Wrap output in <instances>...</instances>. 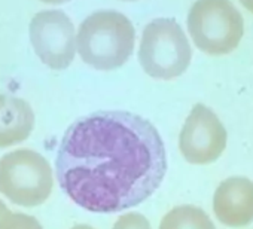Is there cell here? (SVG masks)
<instances>
[{"instance_id": "cell-15", "label": "cell", "mask_w": 253, "mask_h": 229, "mask_svg": "<svg viewBox=\"0 0 253 229\" xmlns=\"http://www.w3.org/2000/svg\"><path fill=\"white\" fill-rule=\"evenodd\" d=\"M43 3H49V5H61V3H66L69 0H41Z\"/></svg>"}, {"instance_id": "cell-7", "label": "cell", "mask_w": 253, "mask_h": 229, "mask_svg": "<svg viewBox=\"0 0 253 229\" xmlns=\"http://www.w3.org/2000/svg\"><path fill=\"white\" fill-rule=\"evenodd\" d=\"M30 40L38 57L49 69L63 70L75 58V27L63 11L36 14L30 23Z\"/></svg>"}, {"instance_id": "cell-13", "label": "cell", "mask_w": 253, "mask_h": 229, "mask_svg": "<svg viewBox=\"0 0 253 229\" xmlns=\"http://www.w3.org/2000/svg\"><path fill=\"white\" fill-rule=\"evenodd\" d=\"M9 213V208L2 202V201H0V222H2L3 220V217L6 216Z\"/></svg>"}, {"instance_id": "cell-9", "label": "cell", "mask_w": 253, "mask_h": 229, "mask_svg": "<svg viewBox=\"0 0 253 229\" xmlns=\"http://www.w3.org/2000/svg\"><path fill=\"white\" fill-rule=\"evenodd\" d=\"M35 127L32 106L18 97L0 94V149L29 139Z\"/></svg>"}, {"instance_id": "cell-16", "label": "cell", "mask_w": 253, "mask_h": 229, "mask_svg": "<svg viewBox=\"0 0 253 229\" xmlns=\"http://www.w3.org/2000/svg\"><path fill=\"white\" fill-rule=\"evenodd\" d=\"M72 229H94V228L89 226V225H76V226H73Z\"/></svg>"}, {"instance_id": "cell-3", "label": "cell", "mask_w": 253, "mask_h": 229, "mask_svg": "<svg viewBox=\"0 0 253 229\" xmlns=\"http://www.w3.org/2000/svg\"><path fill=\"white\" fill-rule=\"evenodd\" d=\"M49 162L36 151L17 149L0 158V193L21 207H38L52 193Z\"/></svg>"}, {"instance_id": "cell-1", "label": "cell", "mask_w": 253, "mask_h": 229, "mask_svg": "<svg viewBox=\"0 0 253 229\" xmlns=\"http://www.w3.org/2000/svg\"><path fill=\"white\" fill-rule=\"evenodd\" d=\"M64 193L92 213H118L146 201L163 183L167 155L157 128L128 112H97L75 121L55 162Z\"/></svg>"}, {"instance_id": "cell-14", "label": "cell", "mask_w": 253, "mask_h": 229, "mask_svg": "<svg viewBox=\"0 0 253 229\" xmlns=\"http://www.w3.org/2000/svg\"><path fill=\"white\" fill-rule=\"evenodd\" d=\"M240 2H241V5H243L249 12L253 14V0H240Z\"/></svg>"}, {"instance_id": "cell-6", "label": "cell", "mask_w": 253, "mask_h": 229, "mask_svg": "<svg viewBox=\"0 0 253 229\" xmlns=\"http://www.w3.org/2000/svg\"><path fill=\"white\" fill-rule=\"evenodd\" d=\"M228 134L217 114L198 103L192 107L179 137L183 158L194 165L211 164L220 158L226 148Z\"/></svg>"}, {"instance_id": "cell-12", "label": "cell", "mask_w": 253, "mask_h": 229, "mask_svg": "<svg viewBox=\"0 0 253 229\" xmlns=\"http://www.w3.org/2000/svg\"><path fill=\"white\" fill-rule=\"evenodd\" d=\"M113 229H152V228L149 220L143 214L126 213L115 222Z\"/></svg>"}, {"instance_id": "cell-10", "label": "cell", "mask_w": 253, "mask_h": 229, "mask_svg": "<svg viewBox=\"0 0 253 229\" xmlns=\"http://www.w3.org/2000/svg\"><path fill=\"white\" fill-rule=\"evenodd\" d=\"M160 229H216L207 213L195 205H179L161 220Z\"/></svg>"}, {"instance_id": "cell-2", "label": "cell", "mask_w": 253, "mask_h": 229, "mask_svg": "<svg viewBox=\"0 0 253 229\" xmlns=\"http://www.w3.org/2000/svg\"><path fill=\"white\" fill-rule=\"evenodd\" d=\"M136 32L131 21L115 11H98L82 21L76 48L82 61L97 70H115L133 54Z\"/></svg>"}, {"instance_id": "cell-5", "label": "cell", "mask_w": 253, "mask_h": 229, "mask_svg": "<svg viewBox=\"0 0 253 229\" xmlns=\"http://www.w3.org/2000/svg\"><path fill=\"white\" fill-rule=\"evenodd\" d=\"M188 30L198 49L225 55L238 46L244 20L229 0H197L188 15Z\"/></svg>"}, {"instance_id": "cell-8", "label": "cell", "mask_w": 253, "mask_h": 229, "mask_svg": "<svg viewBox=\"0 0 253 229\" xmlns=\"http://www.w3.org/2000/svg\"><path fill=\"white\" fill-rule=\"evenodd\" d=\"M217 220L229 228H243L253 222V182L235 176L223 180L213 196Z\"/></svg>"}, {"instance_id": "cell-11", "label": "cell", "mask_w": 253, "mask_h": 229, "mask_svg": "<svg viewBox=\"0 0 253 229\" xmlns=\"http://www.w3.org/2000/svg\"><path fill=\"white\" fill-rule=\"evenodd\" d=\"M0 229H42V226L33 216L9 211L0 222Z\"/></svg>"}, {"instance_id": "cell-4", "label": "cell", "mask_w": 253, "mask_h": 229, "mask_svg": "<svg viewBox=\"0 0 253 229\" xmlns=\"http://www.w3.org/2000/svg\"><path fill=\"white\" fill-rule=\"evenodd\" d=\"M192 49L182 27L171 18L151 21L142 35L139 60L154 79H174L191 64Z\"/></svg>"}]
</instances>
